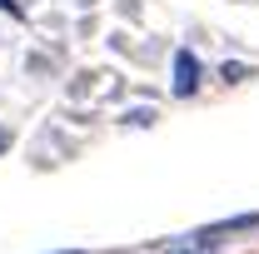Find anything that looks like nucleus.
<instances>
[{
  "label": "nucleus",
  "instance_id": "obj_1",
  "mask_svg": "<svg viewBox=\"0 0 259 254\" xmlns=\"http://www.w3.org/2000/svg\"><path fill=\"white\" fill-rule=\"evenodd\" d=\"M199 80H204L199 55H194V50H175V80H169V90H175L180 100H190L194 90H199Z\"/></svg>",
  "mask_w": 259,
  "mask_h": 254
},
{
  "label": "nucleus",
  "instance_id": "obj_2",
  "mask_svg": "<svg viewBox=\"0 0 259 254\" xmlns=\"http://www.w3.org/2000/svg\"><path fill=\"white\" fill-rule=\"evenodd\" d=\"M244 75H254V70H249V65H239V60H225V65H220V80H229V85H234V80H244Z\"/></svg>",
  "mask_w": 259,
  "mask_h": 254
},
{
  "label": "nucleus",
  "instance_id": "obj_3",
  "mask_svg": "<svg viewBox=\"0 0 259 254\" xmlns=\"http://www.w3.org/2000/svg\"><path fill=\"white\" fill-rule=\"evenodd\" d=\"M125 125H155V110H130Z\"/></svg>",
  "mask_w": 259,
  "mask_h": 254
},
{
  "label": "nucleus",
  "instance_id": "obj_4",
  "mask_svg": "<svg viewBox=\"0 0 259 254\" xmlns=\"http://www.w3.org/2000/svg\"><path fill=\"white\" fill-rule=\"evenodd\" d=\"M0 15H10V20H25V10H20L15 0H0Z\"/></svg>",
  "mask_w": 259,
  "mask_h": 254
},
{
  "label": "nucleus",
  "instance_id": "obj_5",
  "mask_svg": "<svg viewBox=\"0 0 259 254\" xmlns=\"http://www.w3.org/2000/svg\"><path fill=\"white\" fill-rule=\"evenodd\" d=\"M60 254H85V249H60Z\"/></svg>",
  "mask_w": 259,
  "mask_h": 254
}]
</instances>
